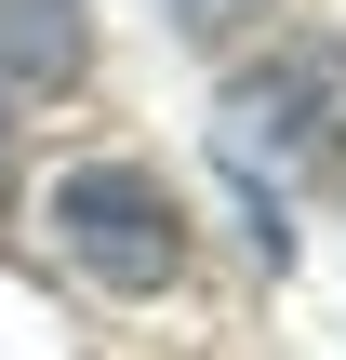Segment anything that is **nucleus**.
I'll list each match as a JSON object with an SVG mask.
<instances>
[{
    "instance_id": "f257e3e1",
    "label": "nucleus",
    "mask_w": 346,
    "mask_h": 360,
    "mask_svg": "<svg viewBox=\"0 0 346 360\" xmlns=\"http://www.w3.org/2000/svg\"><path fill=\"white\" fill-rule=\"evenodd\" d=\"M213 160H227L240 200L267 214L253 254L280 267V200L346 160V40H280L267 67H240V80L213 94Z\"/></svg>"
},
{
    "instance_id": "f03ea898",
    "label": "nucleus",
    "mask_w": 346,
    "mask_h": 360,
    "mask_svg": "<svg viewBox=\"0 0 346 360\" xmlns=\"http://www.w3.org/2000/svg\"><path fill=\"white\" fill-rule=\"evenodd\" d=\"M53 240H67L80 281L160 294V281L187 267V200H173L147 160H80V174H53Z\"/></svg>"
},
{
    "instance_id": "7ed1b4c3",
    "label": "nucleus",
    "mask_w": 346,
    "mask_h": 360,
    "mask_svg": "<svg viewBox=\"0 0 346 360\" xmlns=\"http://www.w3.org/2000/svg\"><path fill=\"white\" fill-rule=\"evenodd\" d=\"M93 67V0H0V94H53Z\"/></svg>"
},
{
    "instance_id": "20e7f679",
    "label": "nucleus",
    "mask_w": 346,
    "mask_h": 360,
    "mask_svg": "<svg viewBox=\"0 0 346 360\" xmlns=\"http://www.w3.org/2000/svg\"><path fill=\"white\" fill-rule=\"evenodd\" d=\"M173 27H187L200 53H227L240 27H267V0H173Z\"/></svg>"
},
{
    "instance_id": "39448f33",
    "label": "nucleus",
    "mask_w": 346,
    "mask_h": 360,
    "mask_svg": "<svg viewBox=\"0 0 346 360\" xmlns=\"http://www.w3.org/2000/svg\"><path fill=\"white\" fill-rule=\"evenodd\" d=\"M0 200H13V107H0Z\"/></svg>"
}]
</instances>
